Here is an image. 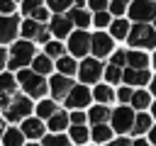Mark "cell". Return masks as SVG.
<instances>
[{"label": "cell", "mask_w": 156, "mask_h": 146, "mask_svg": "<svg viewBox=\"0 0 156 146\" xmlns=\"http://www.w3.org/2000/svg\"><path fill=\"white\" fill-rule=\"evenodd\" d=\"M41 146H73V144H71V139L63 136V134H49V136L41 139Z\"/></svg>", "instance_id": "cell-32"}, {"label": "cell", "mask_w": 156, "mask_h": 146, "mask_svg": "<svg viewBox=\"0 0 156 146\" xmlns=\"http://www.w3.org/2000/svg\"><path fill=\"white\" fill-rule=\"evenodd\" d=\"M151 61H154V66H156V54H154V58H151Z\"/></svg>", "instance_id": "cell-55"}, {"label": "cell", "mask_w": 156, "mask_h": 146, "mask_svg": "<svg viewBox=\"0 0 156 146\" xmlns=\"http://www.w3.org/2000/svg\"><path fill=\"white\" fill-rule=\"evenodd\" d=\"M15 80L24 88V92H27L29 97H44V92L49 90V83L44 80V75L34 73V71H27V68H22V71L15 75Z\"/></svg>", "instance_id": "cell-1"}, {"label": "cell", "mask_w": 156, "mask_h": 146, "mask_svg": "<svg viewBox=\"0 0 156 146\" xmlns=\"http://www.w3.org/2000/svg\"><path fill=\"white\" fill-rule=\"evenodd\" d=\"M129 17L136 24H146L151 19H156V2L154 0H136L129 5Z\"/></svg>", "instance_id": "cell-4"}, {"label": "cell", "mask_w": 156, "mask_h": 146, "mask_svg": "<svg viewBox=\"0 0 156 146\" xmlns=\"http://www.w3.org/2000/svg\"><path fill=\"white\" fill-rule=\"evenodd\" d=\"M12 97H15V95H5V92H0V109H2V112H5L7 107H10Z\"/></svg>", "instance_id": "cell-45"}, {"label": "cell", "mask_w": 156, "mask_h": 146, "mask_svg": "<svg viewBox=\"0 0 156 146\" xmlns=\"http://www.w3.org/2000/svg\"><path fill=\"white\" fill-rule=\"evenodd\" d=\"M149 144H151V146H156V127H151V129H149Z\"/></svg>", "instance_id": "cell-48"}, {"label": "cell", "mask_w": 156, "mask_h": 146, "mask_svg": "<svg viewBox=\"0 0 156 146\" xmlns=\"http://www.w3.org/2000/svg\"><path fill=\"white\" fill-rule=\"evenodd\" d=\"M154 29H156V22H154Z\"/></svg>", "instance_id": "cell-56"}, {"label": "cell", "mask_w": 156, "mask_h": 146, "mask_svg": "<svg viewBox=\"0 0 156 146\" xmlns=\"http://www.w3.org/2000/svg\"><path fill=\"white\" fill-rule=\"evenodd\" d=\"M29 112H32V100H29V97H24V95H15V97H12V102H10V107L5 109V119H10V122L27 119V117H29Z\"/></svg>", "instance_id": "cell-5"}, {"label": "cell", "mask_w": 156, "mask_h": 146, "mask_svg": "<svg viewBox=\"0 0 156 146\" xmlns=\"http://www.w3.org/2000/svg\"><path fill=\"white\" fill-rule=\"evenodd\" d=\"M68 139H71V144L83 146V144L90 141V131H88L85 127H71V129H68Z\"/></svg>", "instance_id": "cell-28"}, {"label": "cell", "mask_w": 156, "mask_h": 146, "mask_svg": "<svg viewBox=\"0 0 156 146\" xmlns=\"http://www.w3.org/2000/svg\"><path fill=\"white\" fill-rule=\"evenodd\" d=\"M73 2H76V7H78V5H85V0H73Z\"/></svg>", "instance_id": "cell-53"}, {"label": "cell", "mask_w": 156, "mask_h": 146, "mask_svg": "<svg viewBox=\"0 0 156 146\" xmlns=\"http://www.w3.org/2000/svg\"><path fill=\"white\" fill-rule=\"evenodd\" d=\"M71 22H68V17L66 15H54L51 19H49V32H51V36H56V39H63V36H71Z\"/></svg>", "instance_id": "cell-13"}, {"label": "cell", "mask_w": 156, "mask_h": 146, "mask_svg": "<svg viewBox=\"0 0 156 146\" xmlns=\"http://www.w3.org/2000/svg\"><path fill=\"white\" fill-rule=\"evenodd\" d=\"M127 2L129 0H110V15H117V19H119V15L124 12Z\"/></svg>", "instance_id": "cell-39"}, {"label": "cell", "mask_w": 156, "mask_h": 146, "mask_svg": "<svg viewBox=\"0 0 156 146\" xmlns=\"http://www.w3.org/2000/svg\"><path fill=\"white\" fill-rule=\"evenodd\" d=\"M110 139H112V127L110 124H95L90 129V141H95V144H110Z\"/></svg>", "instance_id": "cell-20"}, {"label": "cell", "mask_w": 156, "mask_h": 146, "mask_svg": "<svg viewBox=\"0 0 156 146\" xmlns=\"http://www.w3.org/2000/svg\"><path fill=\"white\" fill-rule=\"evenodd\" d=\"M15 90H17V80H15V75H10V73H0V92H5V95H15Z\"/></svg>", "instance_id": "cell-31"}, {"label": "cell", "mask_w": 156, "mask_h": 146, "mask_svg": "<svg viewBox=\"0 0 156 146\" xmlns=\"http://www.w3.org/2000/svg\"><path fill=\"white\" fill-rule=\"evenodd\" d=\"M2 146H24V134H22L17 127L5 129V134H2Z\"/></svg>", "instance_id": "cell-22"}, {"label": "cell", "mask_w": 156, "mask_h": 146, "mask_svg": "<svg viewBox=\"0 0 156 146\" xmlns=\"http://www.w3.org/2000/svg\"><path fill=\"white\" fill-rule=\"evenodd\" d=\"M44 29V24H39V22H34L32 17H27L24 22H22V36L27 39V41H34L37 36H39V32Z\"/></svg>", "instance_id": "cell-21"}, {"label": "cell", "mask_w": 156, "mask_h": 146, "mask_svg": "<svg viewBox=\"0 0 156 146\" xmlns=\"http://www.w3.org/2000/svg\"><path fill=\"white\" fill-rule=\"evenodd\" d=\"M5 129H7V127H5V119H0V136L5 134Z\"/></svg>", "instance_id": "cell-51"}, {"label": "cell", "mask_w": 156, "mask_h": 146, "mask_svg": "<svg viewBox=\"0 0 156 146\" xmlns=\"http://www.w3.org/2000/svg\"><path fill=\"white\" fill-rule=\"evenodd\" d=\"M34 61V44L22 39V41H15L12 49H10V56H7V66L12 71H22L27 63Z\"/></svg>", "instance_id": "cell-2"}, {"label": "cell", "mask_w": 156, "mask_h": 146, "mask_svg": "<svg viewBox=\"0 0 156 146\" xmlns=\"http://www.w3.org/2000/svg\"><path fill=\"white\" fill-rule=\"evenodd\" d=\"M20 131L24 134V139H44V124L39 122V117L37 119H24Z\"/></svg>", "instance_id": "cell-15"}, {"label": "cell", "mask_w": 156, "mask_h": 146, "mask_svg": "<svg viewBox=\"0 0 156 146\" xmlns=\"http://www.w3.org/2000/svg\"><path fill=\"white\" fill-rule=\"evenodd\" d=\"M132 146H151V144H149V139H134Z\"/></svg>", "instance_id": "cell-49"}, {"label": "cell", "mask_w": 156, "mask_h": 146, "mask_svg": "<svg viewBox=\"0 0 156 146\" xmlns=\"http://www.w3.org/2000/svg\"><path fill=\"white\" fill-rule=\"evenodd\" d=\"M71 5H73V0H49V10H51L54 15H63V12H68Z\"/></svg>", "instance_id": "cell-33"}, {"label": "cell", "mask_w": 156, "mask_h": 146, "mask_svg": "<svg viewBox=\"0 0 156 146\" xmlns=\"http://www.w3.org/2000/svg\"><path fill=\"white\" fill-rule=\"evenodd\" d=\"M17 29H20V19L15 15H0V44L2 41H12L17 36Z\"/></svg>", "instance_id": "cell-12"}, {"label": "cell", "mask_w": 156, "mask_h": 146, "mask_svg": "<svg viewBox=\"0 0 156 146\" xmlns=\"http://www.w3.org/2000/svg\"><path fill=\"white\" fill-rule=\"evenodd\" d=\"M24 146H41L39 141H32V144H24Z\"/></svg>", "instance_id": "cell-54"}, {"label": "cell", "mask_w": 156, "mask_h": 146, "mask_svg": "<svg viewBox=\"0 0 156 146\" xmlns=\"http://www.w3.org/2000/svg\"><path fill=\"white\" fill-rule=\"evenodd\" d=\"M100 75H102V61H98V58H85V61H80V66H78V78L83 80V85L98 83Z\"/></svg>", "instance_id": "cell-8"}, {"label": "cell", "mask_w": 156, "mask_h": 146, "mask_svg": "<svg viewBox=\"0 0 156 146\" xmlns=\"http://www.w3.org/2000/svg\"><path fill=\"white\" fill-rule=\"evenodd\" d=\"M7 66V54H5V49L0 46V73H2V68Z\"/></svg>", "instance_id": "cell-47"}, {"label": "cell", "mask_w": 156, "mask_h": 146, "mask_svg": "<svg viewBox=\"0 0 156 146\" xmlns=\"http://www.w3.org/2000/svg\"><path fill=\"white\" fill-rule=\"evenodd\" d=\"M132 95H134V90H132L129 85H124V88H119V90H117V97H119V102H127V100H132Z\"/></svg>", "instance_id": "cell-44"}, {"label": "cell", "mask_w": 156, "mask_h": 146, "mask_svg": "<svg viewBox=\"0 0 156 146\" xmlns=\"http://www.w3.org/2000/svg\"><path fill=\"white\" fill-rule=\"evenodd\" d=\"M85 2L93 12H107V7H110V0H85Z\"/></svg>", "instance_id": "cell-38"}, {"label": "cell", "mask_w": 156, "mask_h": 146, "mask_svg": "<svg viewBox=\"0 0 156 146\" xmlns=\"http://www.w3.org/2000/svg\"><path fill=\"white\" fill-rule=\"evenodd\" d=\"M66 17H68V22H71L73 27H78V29H85L88 24H93L90 12H85V10H80V7H71Z\"/></svg>", "instance_id": "cell-16"}, {"label": "cell", "mask_w": 156, "mask_h": 146, "mask_svg": "<svg viewBox=\"0 0 156 146\" xmlns=\"http://www.w3.org/2000/svg\"><path fill=\"white\" fill-rule=\"evenodd\" d=\"M71 88H73V80L66 78V75H61V73H56V75L49 80V90H51L54 102H56V100H66L68 92H71Z\"/></svg>", "instance_id": "cell-11"}, {"label": "cell", "mask_w": 156, "mask_h": 146, "mask_svg": "<svg viewBox=\"0 0 156 146\" xmlns=\"http://www.w3.org/2000/svg\"><path fill=\"white\" fill-rule=\"evenodd\" d=\"M68 51L73 56H85L90 51V34L85 29L71 32V36H68Z\"/></svg>", "instance_id": "cell-9"}, {"label": "cell", "mask_w": 156, "mask_h": 146, "mask_svg": "<svg viewBox=\"0 0 156 146\" xmlns=\"http://www.w3.org/2000/svg\"><path fill=\"white\" fill-rule=\"evenodd\" d=\"M146 66H149V58H146V54H144V51H136V49L127 51V68L146 71Z\"/></svg>", "instance_id": "cell-17"}, {"label": "cell", "mask_w": 156, "mask_h": 146, "mask_svg": "<svg viewBox=\"0 0 156 146\" xmlns=\"http://www.w3.org/2000/svg\"><path fill=\"white\" fill-rule=\"evenodd\" d=\"M90 100H93V90H88V85H73V88H71V92H68V97H66L63 102L76 112V109L88 107V105H90Z\"/></svg>", "instance_id": "cell-7"}, {"label": "cell", "mask_w": 156, "mask_h": 146, "mask_svg": "<svg viewBox=\"0 0 156 146\" xmlns=\"http://www.w3.org/2000/svg\"><path fill=\"white\" fill-rule=\"evenodd\" d=\"M129 102H132V107H134V109H146V107L151 105V95H149L146 90H136V92L132 95V100H129Z\"/></svg>", "instance_id": "cell-29"}, {"label": "cell", "mask_w": 156, "mask_h": 146, "mask_svg": "<svg viewBox=\"0 0 156 146\" xmlns=\"http://www.w3.org/2000/svg\"><path fill=\"white\" fill-rule=\"evenodd\" d=\"M51 114H56V102L54 100H41L37 105V117L39 119H49Z\"/></svg>", "instance_id": "cell-30"}, {"label": "cell", "mask_w": 156, "mask_h": 146, "mask_svg": "<svg viewBox=\"0 0 156 146\" xmlns=\"http://www.w3.org/2000/svg\"><path fill=\"white\" fill-rule=\"evenodd\" d=\"M37 7H41V0H22V12L29 17Z\"/></svg>", "instance_id": "cell-42"}, {"label": "cell", "mask_w": 156, "mask_h": 146, "mask_svg": "<svg viewBox=\"0 0 156 146\" xmlns=\"http://www.w3.org/2000/svg\"><path fill=\"white\" fill-rule=\"evenodd\" d=\"M105 146H132V141L124 139V136H119V139H115V141H110V144H105Z\"/></svg>", "instance_id": "cell-46"}, {"label": "cell", "mask_w": 156, "mask_h": 146, "mask_svg": "<svg viewBox=\"0 0 156 146\" xmlns=\"http://www.w3.org/2000/svg\"><path fill=\"white\" fill-rule=\"evenodd\" d=\"M122 80H124L129 88H139V85H144V83H151V75H149V71L124 68V71H122Z\"/></svg>", "instance_id": "cell-14"}, {"label": "cell", "mask_w": 156, "mask_h": 146, "mask_svg": "<svg viewBox=\"0 0 156 146\" xmlns=\"http://www.w3.org/2000/svg\"><path fill=\"white\" fill-rule=\"evenodd\" d=\"M110 117H112V112H110L107 105H93L90 112H88V119L93 122V127H95V124H105Z\"/></svg>", "instance_id": "cell-18"}, {"label": "cell", "mask_w": 156, "mask_h": 146, "mask_svg": "<svg viewBox=\"0 0 156 146\" xmlns=\"http://www.w3.org/2000/svg\"><path fill=\"white\" fill-rule=\"evenodd\" d=\"M56 66H58V73L66 75V78H71V75L78 71V63H76L73 56H61V58L56 61Z\"/></svg>", "instance_id": "cell-24"}, {"label": "cell", "mask_w": 156, "mask_h": 146, "mask_svg": "<svg viewBox=\"0 0 156 146\" xmlns=\"http://www.w3.org/2000/svg\"><path fill=\"white\" fill-rule=\"evenodd\" d=\"M110 36L112 39H127L129 36V22L127 19H112V24H110Z\"/></svg>", "instance_id": "cell-23"}, {"label": "cell", "mask_w": 156, "mask_h": 146, "mask_svg": "<svg viewBox=\"0 0 156 146\" xmlns=\"http://www.w3.org/2000/svg\"><path fill=\"white\" fill-rule=\"evenodd\" d=\"M134 109L132 107H117L115 112H112V131H117V134H127V131H132V127H134Z\"/></svg>", "instance_id": "cell-6"}, {"label": "cell", "mask_w": 156, "mask_h": 146, "mask_svg": "<svg viewBox=\"0 0 156 146\" xmlns=\"http://www.w3.org/2000/svg\"><path fill=\"white\" fill-rule=\"evenodd\" d=\"M149 88H151V95H156V75L151 78V83H149Z\"/></svg>", "instance_id": "cell-50"}, {"label": "cell", "mask_w": 156, "mask_h": 146, "mask_svg": "<svg viewBox=\"0 0 156 146\" xmlns=\"http://www.w3.org/2000/svg\"><path fill=\"white\" fill-rule=\"evenodd\" d=\"M68 119H71V127H85V122H88V114H83L80 109H76V112H73Z\"/></svg>", "instance_id": "cell-40"}, {"label": "cell", "mask_w": 156, "mask_h": 146, "mask_svg": "<svg viewBox=\"0 0 156 146\" xmlns=\"http://www.w3.org/2000/svg\"><path fill=\"white\" fill-rule=\"evenodd\" d=\"M129 44L136 49H156V29L151 24H134L129 29Z\"/></svg>", "instance_id": "cell-3"}, {"label": "cell", "mask_w": 156, "mask_h": 146, "mask_svg": "<svg viewBox=\"0 0 156 146\" xmlns=\"http://www.w3.org/2000/svg\"><path fill=\"white\" fill-rule=\"evenodd\" d=\"M122 71H124V68L107 66V68L102 71V75H105V80H107V83H117V80H122Z\"/></svg>", "instance_id": "cell-34"}, {"label": "cell", "mask_w": 156, "mask_h": 146, "mask_svg": "<svg viewBox=\"0 0 156 146\" xmlns=\"http://www.w3.org/2000/svg\"><path fill=\"white\" fill-rule=\"evenodd\" d=\"M93 24H95L98 29H102V27L112 24V19H110V12H95V15H93Z\"/></svg>", "instance_id": "cell-37"}, {"label": "cell", "mask_w": 156, "mask_h": 146, "mask_svg": "<svg viewBox=\"0 0 156 146\" xmlns=\"http://www.w3.org/2000/svg\"><path fill=\"white\" fill-rule=\"evenodd\" d=\"M151 127H154V124H151V117H149V114H144V112H141V114H136V117H134V127H132L134 139H136L139 134H146Z\"/></svg>", "instance_id": "cell-25"}, {"label": "cell", "mask_w": 156, "mask_h": 146, "mask_svg": "<svg viewBox=\"0 0 156 146\" xmlns=\"http://www.w3.org/2000/svg\"><path fill=\"white\" fill-rule=\"evenodd\" d=\"M46 56L49 58H61L63 56V44L61 41H49L46 44Z\"/></svg>", "instance_id": "cell-35"}, {"label": "cell", "mask_w": 156, "mask_h": 146, "mask_svg": "<svg viewBox=\"0 0 156 146\" xmlns=\"http://www.w3.org/2000/svg\"><path fill=\"white\" fill-rule=\"evenodd\" d=\"M93 97L98 100V105H110V102L115 100V92H112V88H110V85H95Z\"/></svg>", "instance_id": "cell-27"}, {"label": "cell", "mask_w": 156, "mask_h": 146, "mask_svg": "<svg viewBox=\"0 0 156 146\" xmlns=\"http://www.w3.org/2000/svg\"><path fill=\"white\" fill-rule=\"evenodd\" d=\"M151 114L156 117V102H151Z\"/></svg>", "instance_id": "cell-52"}, {"label": "cell", "mask_w": 156, "mask_h": 146, "mask_svg": "<svg viewBox=\"0 0 156 146\" xmlns=\"http://www.w3.org/2000/svg\"><path fill=\"white\" fill-rule=\"evenodd\" d=\"M15 12V0H0V15H12Z\"/></svg>", "instance_id": "cell-43"}, {"label": "cell", "mask_w": 156, "mask_h": 146, "mask_svg": "<svg viewBox=\"0 0 156 146\" xmlns=\"http://www.w3.org/2000/svg\"><path fill=\"white\" fill-rule=\"evenodd\" d=\"M32 66H34V73H39V75H46V73H51V68H54V61H51L46 54H41V56H34Z\"/></svg>", "instance_id": "cell-26"}, {"label": "cell", "mask_w": 156, "mask_h": 146, "mask_svg": "<svg viewBox=\"0 0 156 146\" xmlns=\"http://www.w3.org/2000/svg\"><path fill=\"white\" fill-rule=\"evenodd\" d=\"M110 66L124 68V66H127V51H117V54H112V61H110Z\"/></svg>", "instance_id": "cell-41"}, {"label": "cell", "mask_w": 156, "mask_h": 146, "mask_svg": "<svg viewBox=\"0 0 156 146\" xmlns=\"http://www.w3.org/2000/svg\"><path fill=\"white\" fill-rule=\"evenodd\" d=\"M112 46H115V41H112V36L105 34V32H95V34L90 36V51H93V58H102V56H107V54L112 51Z\"/></svg>", "instance_id": "cell-10"}, {"label": "cell", "mask_w": 156, "mask_h": 146, "mask_svg": "<svg viewBox=\"0 0 156 146\" xmlns=\"http://www.w3.org/2000/svg\"><path fill=\"white\" fill-rule=\"evenodd\" d=\"M68 124H71V119H68V114L61 112V109H56V114L49 117V129H51V134H61L63 129H68Z\"/></svg>", "instance_id": "cell-19"}, {"label": "cell", "mask_w": 156, "mask_h": 146, "mask_svg": "<svg viewBox=\"0 0 156 146\" xmlns=\"http://www.w3.org/2000/svg\"><path fill=\"white\" fill-rule=\"evenodd\" d=\"M29 17H32L34 22H39V24H44V22H49V19H51V12H49L46 7H37V10H34V12L29 15Z\"/></svg>", "instance_id": "cell-36"}]
</instances>
